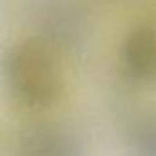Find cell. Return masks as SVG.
I'll use <instances>...</instances> for the list:
<instances>
[{
  "mask_svg": "<svg viewBox=\"0 0 156 156\" xmlns=\"http://www.w3.org/2000/svg\"><path fill=\"white\" fill-rule=\"evenodd\" d=\"M0 77L9 96L30 108L51 107L64 88L61 62L41 39L9 44L0 57Z\"/></svg>",
  "mask_w": 156,
  "mask_h": 156,
  "instance_id": "6da1fadb",
  "label": "cell"
},
{
  "mask_svg": "<svg viewBox=\"0 0 156 156\" xmlns=\"http://www.w3.org/2000/svg\"><path fill=\"white\" fill-rule=\"evenodd\" d=\"M119 66L134 83L156 81V28L140 26L125 35L119 46Z\"/></svg>",
  "mask_w": 156,
  "mask_h": 156,
  "instance_id": "7a4b0ae2",
  "label": "cell"
},
{
  "mask_svg": "<svg viewBox=\"0 0 156 156\" xmlns=\"http://www.w3.org/2000/svg\"><path fill=\"white\" fill-rule=\"evenodd\" d=\"M15 156H79L75 140L57 129H39L28 134Z\"/></svg>",
  "mask_w": 156,
  "mask_h": 156,
  "instance_id": "3957f363",
  "label": "cell"
},
{
  "mask_svg": "<svg viewBox=\"0 0 156 156\" xmlns=\"http://www.w3.org/2000/svg\"><path fill=\"white\" fill-rule=\"evenodd\" d=\"M132 156H156V116L141 118L130 132Z\"/></svg>",
  "mask_w": 156,
  "mask_h": 156,
  "instance_id": "277c9868",
  "label": "cell"
}]
</instances>
